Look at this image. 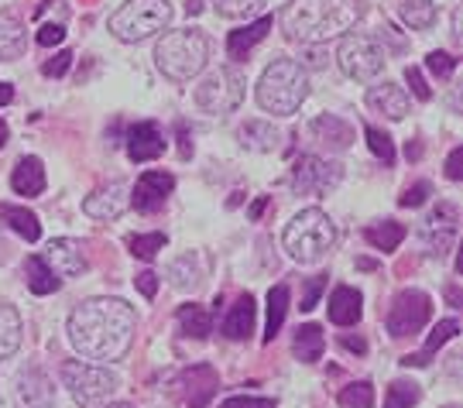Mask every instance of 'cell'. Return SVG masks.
Segmentation results:
<instances>
[{
  "mask_svg": "<svg viewBox=\"0 0 463 408\" xmlns=\"http://www.w3.org/2000/svg\"><path fill=\"white\" fill-rule=\"evenodd\" d=\"M137 316L124 299H86L69 316V340L80 357L114 364L134 343Z\"/></svg>",
  "mask_w": 463,
  "mask_h": 408,
  "instance_id": "6da1fadb",
  "label": "cell"
},
{
  "mask_svg": "<svg viewBox=\"0 0 463 408\" xmlns=\"http://www.w3.org/2000/svg\"><path fill=\"white\" fill-rule=\"evenodd\" d=\"M361 14V0H288L281 11V32L298 45H326L347 34Z\"/></svg>",
  "mask_w": 463,
  "mask_h": 408,
  "instance_id": "7a4b0ae2",
  "label": "cell"
},
{
  "mask_svg": "<svg viewBox=\"0 0 463 408\" xmlns=\"http://www.w3.org/2000/svg\"><path fill=\"white\" fill-rule=\"evenodd\" d=\"M309 97V76L306 66L296 59H275L271 66L261 72L258 82V103L261 110L271 117H288Z\"/></svg>",
  "mask_w": 463,
  "mask_h": 408,
  "instance_id": "3957f363",
  "label": "cell"
},
{
  "mask_svg": "<svg viewBox=\"0 0 463 408\" xmlns=\"http://www.w3.org/2000/svg\"><path fill=\"white\" fill-rule=\"evenodd\" d=\"M206 59H210V38L199 28L168 32L155 45V66L162 69V76L172 82L196 80L203 66H206Z\"/></svg>",
  "mask_w": 463,
  "mask_h": 408,
  "instance_id": "277c9868",
  "label": "cell"
},
{
  "mask_svg": "<svg viewBox=\"0 0 463 408\" xmlns=\"http://www.w3.org/2000/svg\"><path fill=\"white\" fill-rule=\"evenodd\" d=\"M281 244L288 251V258L298 264H316L323 254H330L336 244V227L323 210H302L292 216V223L281 233Z\"/></svg>",
  "mask_w": 463,
  "mask_h": 408,
  "instance_id": "5b68a950",
  "label": "cell"
},
{
  "mask_svg": "<svg viewBox=\"0 0 463 408\" xmlns=\"http://www.w3.org/2000/svg\"><path fill=\"white\" fill-rule=\"evenodd\" d=\"M172 24V4L168 0H128L110 14V32L117 42H145L151 34L165 32Z\"/></svg>",
  "mask_w": 463,
  "mask_h": 408,
  "instance_id": "8992f818",
  "label": "cell"
},
{
  "mask_svg": "<svg viewBox=\"0 0 463 408\" xmlns=\"http://www.w3.org/2000/svg\"><path fill=\"white\" fill-rule=\"evenodd\" d=\"M244 86H248V82H244V72H241V69L220 66L199 82L193 100H196V107L203 114L227 117L244 103Z\"/></svg>",
  "mask_w": 463,
  "mask_h": 408,
  "instance_id": "52a82bcc",
  "label": "cell"
},
{
  "mask_svg": "<svg viewBox=\"0 0 463 408\" xmlns=\"http://www.w3.org/2000/svg\"><path fill=\"white\" fill-rule=\"evenodd\" d=\"M62 384L69 388L76 405H97L103 398L117 392V375L99 367V364H83V360H69L62 364Z\"/></svg>",
  "mask_w": 463,
  "mask_h": 408,
  "instance_id": "ba28073f",
  "label": "cell"
},
{
  "mask_svg": "<svg viewBox=\"0 0 463 408\" xmlns=\"http://www.w3.org/2000/svg\"><path fill=\"white\" fill-rule=\"evenodd\" d=\"M336 62L340 69L347 72L350 80L357 82H371L381 76V69H384V49H381L378 38H371V34H350L340 42V52H336Z\"/></svg>",
  "mask_w": 463,
  "mask_h": 408,
  "instance_id": "9c48e42d",
  "label": "cell"
},
{
  "mask_svg": "<svg viewBox=\"0 0 463 408\" xmlns=\"http://www.w3.org/2000/svg\"><path fill=\"white\" fill-rule=\"evenodd\" d=\"M344 179V168L333 162H323L316 155H302L292 165V189L298 196H326Z\"/></svg>",
  "mask_w": 463,
  "mask_h": 408,
  "instance_id": "30bf717a",
  "label": "cell"
},
{
  "mask_svg": "<svg viewBox=\"0 0 463 408\" xmlns=\"http://www.w3.org/2000/svg\"><path fill=\"white\" fill-rule=\"evenodd\" d=\"M432 316V299L419 289H405L395 295L392 309H388V333L392 337H412L430 323Z\"/></svg>",
  "mask_w": 463,
  "mask_h": 408,
  "instance_id": "8fae6325",
  "label": "cell"
},
{
  "mask_svg": "<svg viewBox=\"0 0 463 408\" xmlns=\"http://www.w3.org/2000/svg\"><path fill=\"white\" fill-rule=\"evenodd\" d=\"M175 402L179 408H206L216 398L220 388V377L210 364H196V367H185L183 375L175 377Z\"/></svg>",
  "mask_w": 463,
  "mask_h": 408,
  "instance_id": "7c38bea8",
  "label": "cell"
},
{
  "mask_svg": "<svg viewBox=\"0 0 463 408\" xmlns=\"http://www.w3.org/2000/svg\"><path fill=\"white\" fill-rule=\"evenodd\" d=\"M172 189H175V179H172L168 172H162V168H151V172H145L141 179L134 182V189H131L134 210L158 213L165 206V199L172 196Z\"/></svg>",
  "mask_w": 463,
  "mask_h": 408,
  "instance_id": "4fadbf2b",
  "label": "cell"
},
{
  "mask_svg": "<svg viewBox=\"0 0 463 408\" xmlns=\"http://www.w3.org/2000/svg\"><path fill=\"white\" fill-rule=\"evenodd\" d=\"M457 210L449 206V203H439L436 213H432L430 220H426V227H422V237H426V244H430V254L436 258H447L453 241H457Z\"/></svg>",
  "mask_w": 463,
  "mask_h": 408,
  "instance_id": "5bb4252c",
  "label": "cell"
},
{
  "mask_svg": "<svg viewBox=\"0 0 463 408\" xmlns=\"http://www.w3.org/2000/svg\"><path fill=\"white\" fill-rule=\"evenodd\" d=\"M128 206H131V185L128 182H110V185L97 189L93 196H86L83 213L93 220H117Z\"/></svg>",
  "mask_w": 463,
  "mask_h": 408,
  "instance_id": "9a60e30c",
  "label": "cell"
},
{
  "mask_svg": "<svg viewBox=\"0 0 463 408\" xmlns=\"http://www.w3.org/2000/svg\"><path fill=\"white\" fill-rule=\"evenodd\" d=\"M42 261L49 264L52 271L59 278H76L86 271V251L80 241H69V237H59V241H52L49 251L42 254Z\"/></svg>",
  "mask_w": 463,
  "mask_h": 408,
  "instance_id": "2e32d148",
  "label": "cell"
},
{
  "mask_svg": "<svg viewBox=\"0 0 463 408\" xmlns=\"http://www.w3.org/2000/svg\"><path fill=\"white\" fill-rule=\"evenodd\" d=\"M162 151H165V134L158 124L145 120V124H134L128 131V158L131 162H155V158H162Z\"/></svg>",
  "mask_w": 463,
  "mask_h": 408,
  "instance_id": "e0dca14e",
  "label": "cell"
},
{
  "mask_svg": "<svg viewBox=\"0 0 463 408\" xmlns=\"http://www.w3.org/2000/svg\"><path fill=\"white\" fill-rule=\"evenodd\" d=\"M52 381L38 367H28L17 377V408H52Z\"/></svg>",
  "mask_w": 463,
  "mask_h": 408,
  "instance_id": "ac0fdd59",
  "label": "cell"
},
{
  "mask_svg": "<svg viewBox=\"0 0 463 408\" xmlns=\"http://www.w3.org/2000/svg\"><path fill=\"white\" fill-rule=\"evenodd\" d=\"M367 107L384 114L388 120H402L409 114V93L398 82H378L367 90Z\"/></svg>",
  "mask_w": 463,
  "mask_h": 408,
  "instance_id": "d6986e66",
  "label": "cell"
},
{
  "mask_svg": "<svg viewBox=\"0 0 463 408\" xmlns=\"http://www.w3.org/2000/svg\"><path fill=\"white\" fill-rule=\"evenodd\" d=\"M11 189L24 199L42 196V193H45V165H42V158H34V155L21 158L14 168V176H11Z\"/></svg>",
  "mask_w": 463,
  "mask_h": 408,
  "instance_id": "ffe728a7",
  "label": "cell"
},
{
  "mask_svg": "<svg viewBox=\"0 0 463 408\" xmlns=\"http://www.w3.org/2000/svg\"><path fill=\"white\" fill-rule=\"evenodd\" d=\"M24 52V21L14 11H0V62H14Z\"/></svg>",
  "mask_w": 463,
  "mask_h": 408,
  "instance_id": "44dd1931",
  "label": "cell"
},
{
  "mask_svg": "<svg viewBox=\"0 0 463 408\" xmlns=\"http://www.w3.org/2000/svg\"><path fill=\"white\" fill-rule=\"evenodd\" d=\"M309 131H313V138H319L323 145H330L333 151H344V147H350V141H354V128H350L347 120H340V117H333V114L316 117L313 124H309Z\"/></svg>",
  "mask_w": 463,
  "mask_h": 408,
  "instance_id": "7402d4cb",
  "label": "cell"
},
{
  "mask_svg": "<svg viewBox=\"0 0 463 408\" xmlns=\"http://www.w3.org/2000/svg\"><path fill=\"white\" fill-rule=\"evenodd\" d=\"M250 333H254V299L244 292L223 319V337L227 340H248Z\"/></svg>",
  "mask_w": 463,
  "mask_h": 408,
  "instance_id": "603a6c76",
  "label": "cell"
},
{
  "mask_svg": "<svg viewBox=\"0 0 463 408\" xmlns=\"http://www.w3.org/2000/svg\"><path fill=\"white\" fill-rule=\"evenodd\" d=\"M361 292L357 289H350V285H340V289H333L330 295V319L336 327H354L357 319H361Z\"/></svg>",
  "mask_w": 463,
  "mask_h": 408,
  "instance_id": "cb8c5ba5",
  "label": "cell"
},
{
  "mask_svg": "<svg viewBox=\"0 0 463 408\" xmlns=\"http://www.w3.org/2000/svg\"><path fill=\"white\" fill-rule=\"evenodd\" d=\"M323 346H326V337L316 323H306V327L296 329V340H292V354H296L302 364H316L323 357Z\"/></svg>",
  "mask_w": 463,
  "mask_h": 408,
  "instance_id": "d4e9b609",
  "label": "cell"
},
{
  "mask_svg": "<svg viewBox=\"0 0 463 408\" xmlns=\"http://www.w3.org/2000/svg\"><path fill=\"white\" fill-rule=\"evenodd\" d=\"M271 32V17H261V21H254L248 28H241V32H231L227 38V52H231V59H244L265 34Z\"/></svg>",
  "mask_w": 463,
  "mask_h": 408,
  "instance_id": "484cf974",
  "label": "cell"
},
{
  "mask_svg": "<svg viewBox=\"0 0 463 408\" xmlns=\"http://www.w3.org/2000/svg\"><path fill=\"white\" fill-rule=\"evenodd\" d=\"M24 275H28V289H32L34 295H52V292H59V285H62V278L42 261V254H32V258L24 261Z\"/></svg>",
  "mask_w": 463,
  "mask_h": 408,
  "instance_id": "4316f807",
  "label": "cell"
},
{
  "mask_svg": "<svg viewBox=\"0 0 463 408\" xmlns=\"http://www.w3.org/2000/svg\"><path fill=\"white\" fill-rule=\"evenodd\" d=\"M0 220L14 230L17 237H24L28 244H34V241L42 237V223H38V216H34L32 210H24V206H0Z\"/></svg>",
  "mask_w": 463,
  "mask_h": 408,
  "instance_id": "83f0119b",
  "label": "cell"
},
{
  "mask_svg": "<svg viewBox=\"0 0 463 408\" xmlns=\"http://www.w3.org/2000/svg\"><path fill=\"white\" fill-rule=\"evenodd\" d=\"M179 327H183L185 337H193V340H206V337L213 333V312L206 309V306L189 302V306L179 309Z\"/></svg>",
  "mask_w": 463,
  "mask_h": 408,
  "instance_id": "f1b7e54d",
  "label": "cell"
},
{
  "mask_svg": "<svg viewBox=\"0 0 463 408\" xmlns=\"http://www.w3.org/2000/svg\"><path fill=\"white\" fill-rule=\"evenodd\" d=\"M281 141L279 128H271L268 120H248L241 128V145L250 147V151H275Z\"/></svg>",
  "mask_w": 463,
  "mask_h": 408,
  "instance_id": "f546056e",
  "label": "cell"
},
{
  "mask_svg": "<svg viewBox=\"0 0 463 408\" xmlns=\"http://www.w3.org/2000/svg\"><path fill=\"white\" fill-rule=\"evenodd\" d=\"M21 346V316L14 306L0 302V360H7Z\"/></svg>",
  "mask_w": 463,
  "mask_h": 408,
  "instance_id": "4dcf8cb0",
  "label": "cell"
},
{
  "mask_svg": "<svg viewBox=\"0 0 463 408\" xmlns=\"http://www.w3.org/2000/svg\"><path fill=\"white\" fill-rule=\"evenodd\" d=\"M285 316H288V289L285 285H275L271 292H268V323H265V343H271L279 337L281 323H285Z\"/></svg>",
  "mask_w": 463,
  "mask_h": 408,
  "instance_id": "1f68e13d",
  "label": "cell"
},
{
  "mask_svg": "<svg viewBox=\"0 0 463 408\" xmlns=\"http://www.w3.org/2000/svg\"><path fill=\"white\" fill-rule=\"evenodd\" d=\"M364 237H367V244L378 247V251H395V247L405 241V227L395 223V220H381V223L364 230Z\"/></svg>",
  "mask_w": 463,
  "mask_h": 408,
  "instance_id": "d6a6232c",
  "label": "cell"
},
{
  "mask_svg": "<svg viewBox=\"0 0 463 408\" xmlns=\"http://www.w3.org/2000/svg\"><path fill=\"white\" fill-rule=\"evenodd\" d=\"M402 21L415 32H426L436 21V4H430V0H402Z\"/></svg>",
  "mask_w": 463,
  "mask_h": 408,
  "instance_id": "836d02e7",
  "label": "cell"
},
{
  "mask_svg": "<svg viewBox=\"0 0 463 408\" xmlns=\"http://www.w3.org/2000/svg\"><path fill=\"white\" fill-rule=\"evenodd\" d=\"M419 384L412 381H392L388 384V394H384V408H415L419 402Z\"/></svg>",
  "mask_w": 463,
  "mask_h": 408,
  "instance_id": "e575fe53",
  "label": "cell"
},
{
  "mask_svg": "<svg viewBox=\"0 0 463 408\" xmlns=\"http://www.w3.org/2000/svg\"><path fill=\"white\" fill-rule=\"evenodd\" d=\"M165 244H168L165 233H134L131 241H128L131 254L134 258H141V261H151V258H155Z\"/></svg>",
  "mask_w": 463,
  "mask_h": 408,
  "instance_id": "d590c367",
  "label": "cell"
},
{
  "mask_svg": "<svg viewBox=\"0 0 463 408\" xmlns=\"http://www.w3.org/2000/svg\"><path fill=\"white\" fill-rule=\"evenodd\" d=\"M340 405L344 408H374V388L371 381H354L340 392Z\"/></svg>",
  "mask_w": 463,
  "mask_h": 408,
  "instance_id": "8d00e7d4",
  "label": "cell"
},
{
  "mask_svg": "<svg viewBox=\"0 0 463 408\" xmlns=\"http://www.w3.org/2000/svg\"><path fill=\"white\" fill-rule=\"evenodd\" d=\"M364 134H367V145H371V151L381 158V165H395V145H392V138H388L384 131H378L374 124H367Z\"/></svg>",
  "mask_w": 463,
  "mask_h": 408,
  "instance_id": "74e56055",
  "label": "cell"
},
{
  "mask_svg": "<svg viewBox=\"0 0 463 408\" xmlns=\"http://www.w3.org/2000/svg\"><path fill=\"white\" fill-rule=\"evenodd\" d=\"M261 4H265V0H213L216 14H220V17H231V21L254 14V11L261 7Z\"/></svg>",
  "mask_w": 463,
  "mask_h": 408,
  "instance_id": "f35d334b",
  "label": "cell"
},
{
  "mask_svg": "<svg viewBox=\"0 0 463 408\" xmlns=\"http://www.w3.org/2000/svg\"><path fill=\"white\" fill-rule=\"evenodd\" d=\"M457 329H460V323L457 319H443V323H436V329L430 333V340H426V350H439L443 343H449L453 337H457Z\"/></svg>",
  "mask_w": 463,
  "mask_h": 408,
  "instance_id": "ab89813d",
  "label": "cell"
},
{
  "mask_svg": "<svg viewBox=\"0 0 463 408\" xmlns=\"http://www.w3.org/2000/svg\"><path fill=\"white\" fill-rule=\"evenodd\" d=\"M430 196H432L430 182H415V185H409V189L402 193V199H398V203H402L405 210H415V206H422V203H426Z\"/></svg>",
  "mask_w": 463,
  "mask_h": 408,
  "instance_id": "60d3db41",
  "label": "cell"
},
{
  "mask_svg": "<svg viewBox=\"0 0 463 408\" xmlns=\"http://www.w3.org/2000/svg\"><path fill=\"white\" fill-rule=\"evenodd\" d=\"M426 66H430L432 76L449 80V76H453V69H457V59H453V55H447V52H432L430 59H426Z\"/></svg>",
  "mask_w": 463,
  "mask_h": 408,
  "instance_id": "b9f144b4",
  "label": "cell"
},
{
  "mask_svg": "<svg viewBox=\"0 0 463 408\" xmlns=\"http://www.w3.org/2000/svg\"><path fill=\"white\" fill-rule=\"evenodd\" d=\"M326 292V275H316L309 278V285H306V295H302V302H298V309L309 312L316 309V302H319V295Z\"/></svg>",
  "mask_w": 463,
  "mask_h": 408,
  "instance_id": "7bdbcfd3",
  "label": "cell"
},
{
  "mask_svg": "<svg viewBox=\"0 0 463 408\" xmlns=\"http://www.w3.org/2000/svg\"><path fill=\"white\" fill-rule=\"evenodd\" d=\"M220 408H279L271 398H248V394H237V398H227Z\"/></svg>",
  "mask_w": 463,
  "mask_h": 408,
  "instance_id": "ee69618b",
  "label": "cell"
},
{
  "mask_svg": "<svg viewBox=\"0 0 463 408\" xmlns=\"http://www.w3.org/2000/svg\"><path fill=\"white\" fill-rule=\"evenodd\" d=\"M62 38H66V28H62V24H45V28L38 32V45L52 49V45H59Z\"/></svg>",
  "mask_w": 463,
  "mask_h": 408,
  "instance_id": "f6af8a7d",
  "label": "cell"
},
{
  "mask_svg": "<svg viewBox=\"0 0 463 408\" xmlns=\"http://www.w3.org/2000/svg\"><path fill=\"white\" fill-rule=\"evenodd\" d=\"M134 285H137V292L145 295V299H155V292H158V275L155 271H141V275L134 278Z\"/></svg>",
  "mask_w": 463,
  "mask_h": 408,
  "instance_id": "bcb514c9",
  "label": "cell"
},
{
  "mask_svg": "<svg viewBox=\"0 0 463 408\" xmlns=\"http://www.w3.org/2000/svg\"><path fill=\"white\" fill-rule=\"evenodd\" d=\"M405 76H409V86H412L415 97H419V100H430L432 97V90L426 86V80H422V72H419V69L409 66V72H405Z\"/></svg>",
  "mask_w": 463,
  "mask_h": 408,
  "instance_id": "7dc6e473",
  "label": "cell"
},
{
  "mask_svg": "<svg viewBox=\"0 0 463 408\" xmlns=\"http://www.w3.org/2000/svg\"><path fill=\"white\" fill-rule=\"evenodd\" d=\"M69 62H72V52H59L49 66H45V76H66Z\"/></svg>",
  "mask_w": 463,
  "mask_h": 408,
  "instance_id": "c3c4849f",
  "label": "cell"
},
{
  "mask_svg": "<svg viewBox=\"0 0 463 408\" xmlns=\"http://www.w3.org/2000/svg\"><path fill=\"white\" fill-rule=\"evenodd\" d=\"M447 179H453V182H460V179H463V147H457V151L449 155V162H447Z\"/></svg>",
  "mask_w": 463,
  "mask_h": 408,
  "instance_id": "681fc988",
  "label": "cell"
},
{
  "mask_svg": "<svg viewBox=\"0 0 463 408\" xmlns=\"http://www.w3.org/2000/svg\"><path fill=\"white\" fill-rule=\"evenodd\" d=\"M402 364H405V367H426V364H430V350H426V354H412V357H402Z\"/></svg>",
  "mask_w": 463,
  "mask_h": 408,
  "instance_id": "f907efd6",
  "label": "cell"
},
{
  "mask_svg": "<svg viewBox=\"0 0 463 408\" xmlns=\"http://www.w3.org/2000/svg\"><path fill=\"white\" fill-rule=\"evenodd\" d=\"M340 343H344L347 350H354V354H364V350H367V343L361 340V337H344Z\"/></svg>",
  "mask_w": 463,
  "mask_h": 408,
  "instance_id": "816d5d0a",
  "label": "cell"
},
{
  "mask_svg": "<svg viewBox=\"0 0 463 408\" xmlns=\"http://www.w3.org/2000/svg\"><path fill=\"white\" fill-rule=\"evenodd\" d=\"M179 141H183V145H179V155H183V158H189V155H193V141H189V134H185L183 124H179Z\"/></svg>",
  "mask_w": 463,
  "mask_h": 408,
  "instance_id": "f5cc1de1",
  "label": "cell"
},
{
  "mask_svg": "<svg viewBox=\"0 0 463 408\" xmlns=\"http://www.w3.org/2000/svg\"><path fill=\"white\" fill-rule=\"evenodd\" d=\"M14 100V90H11V82H0V107L4 103H11Z\"/></svg>",
  "mask_w": 463,
  "mask_h": 408,
  "instance_id": "db71d44e",
  "label": "cell"
},
{
  "mask_svg": "<svg viewBox=\"0 0 463 408\" xmlns=\"http://www.w3.org/2000/svg\"><path fill=\"white\" fill-rule=\"evenodd\" d=\"M265 206H268V199H258V203H254V206H250V220H258V216H261V213H265Z\"/></svg>",
  "mask_w": 463,
  "mask_h": 408,
  "instance_id": "11a10c76",
  "label": "cell"
},
{
  "mask_svg": "<svg viewBox=\"0 0 463 408\" xmlns=\"http://www.w3.org/2000/svg\"><path fill=\"white\" fill-rule=\"evenodd\" d=\"M309 66H323V55H319V52H316V45H309Z\"/></svg>",
  "mask_w": 463,
  "mask_h": 408,
  "instance_id": "9f6ffc18",
  "label": "cell"
},
{
  "mask_svg": "<svg viewBox=\"0 0 463 408\" xmlns=\"http://www.w3.org/2000/svg\"><path fill=\"white\" fill-rule=\"evenodd\" d=\"M7 134H11V131H7V124H4V120H0V147L7 145Z\"/></svg>",
  "mask_w": 463,
  "mask_h": 408,
  "instance_id": "6f0895ef",
  "label": "cell"
},
{
  "mask_svg": "<svg viewBox=\"0 0 463 408\" xmlns=\"http://www.w3.org/2000/svg\"><path fill=\"white\" fill-rule=\"evenodd\" d=\"M199 7H203V0H189V11H193V14H196Z\"/></svg>",
  "mask_w": 463,
  "mask_h": 408,
  "instance_id": "680465c9",
  "label": "cell"
},
{
  "mask_svg": "<svg viewBox=\"0 0 463 408\" xmlns=\"http://www.w3.org/2000/svg\"><path fill=\"white\" fill-rule=\"evenodd\" d=\"M107 408H134L131 402H114V405H107Z\"/></svg>",
  "mask_w": 463,
  "mask_h": 408,
  "instance_id": "91938a15",
  "label": "cell"
}]
</instances>
